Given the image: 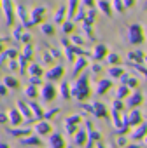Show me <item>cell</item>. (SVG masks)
Segmentation results:
<instances>
[{
  "label": "cell",
  "mask_w": 147,
  "mask_h": 148,
  "mask_svg": "<svg viewBox=\"0 0 147 148\" xmlns=\"http://www.w3.org/2000/svg\"><path fill=\"white\" fill-rule=\"evenodd\" d=\"M58 75H61V66H58V68H54L53 71L47 73V77H49V79H58Z\"/></svg>",
  "instance_id": "7c38bea8"
},
{
  "label": "cell",
  "mask_w": 147,
  "mask_h": 148,
  "mask_svg": "<svg viewBox=\"0 0 147 148\" xmlns=\"http://www.w3.org/2000/svg\"><path fill=\"white\" fill-rule=\"evenodd\" d=\"M7 92V89H6V86H0V96H2V94H6Z\"/></svg>",
  "instance_id": "83f0119b"
},
{
  "label": "cell",
  "mask_w": 147,
  "mask_h": 148,
  "mask_svg": "<svg viewBox=\"0 0 147 148\" xmlns=\"http://www.w3.org/2000/svg\"><path fill=\"white\" fill-rule=\"evenodd\" d=\"M7 117L11 119V122H12L14 125H19V124H21V119H23V117H21V115H19L18 112H16V110H11Z\"/></svg>",
  "instance_id": "8992f818"
},
{
  "label": "cell",
  "mask_w": 147,
  "mask_h": 148,
  "mask_svg": "<svg viewBox=\"0 0 147 148\" xmlns=\"http://www.w3.org/2000/svg\"><path fill=\"white\" fill-rule=\"evenodd\" d=\"M79 132H81V134H77V136H76V141H77V143H83L86 136H84V132H83V131H79Z\"/></svg>",
  "instance_id": "603a6c76"
},
{
  "label": "cell",
  "mask_w": 147,
  "mask_h": 148,
  "mask_svg": "<svg viewBox=\"0 0 147 148\" xmlns=\"http://www.w3.org/2000/svg\"><path fill=\"white\" fill-rule=\"evenodd\" d=\"M140 122V112H131L130 115V124H138Z\"/></svg>",
  "instance_id": "8fae6325"
},
{
  "label": "cell",
  "mask_w": 147,
  "mask_h": 148,
  "mask_svg": "<svg viewBox=\"0 0 147 148\" xmlns=\"http://www.w3.org/2000/svg\"><path fill=\"white\" fill-rule=\"evenodd\" d=\"M35 131L40 132V134H47V132H51V124L49 122H40V124L35 125Z\"/></svg>",
  "instance_id": "277c9868"
},
{
  "label": "cell",
  "mask_w": 147,
  "mask_h": 148,
  "mask_svg": "<svg viewBox=\"0 0 147 148\" xmlns=\"http://www.w3.org/2000/svg\"><path fill=\"white\" fill-rule=\"evenodd\" d=\"M61 96H63V98H68V96H70V92H68V86H67V84L61 86Z\"/></svg>",
  "instance_id": "ac0fdd59"
},
{
  "label": "cell",
  "mask_w": 147,
  "mask_h": 148,
  "mask_svg": "<svg viewBox=\"0 0 147 148\" xmlns=\"http://www.w3.org/2000/svg\"><path fill=\"white\" fill-rule=\"evenodd\" d=\"M107 61H110V63H117V61H119V58H117L116 54H110V56L107 58Z\"/></svg>",
  "instance_id": "cb8c5ba5"
},
{
  "label": "cell",
  "mask_w": 147,
  "mask_h": 148,
  "mask_svg": "<svg viewBox=\"0 0 147 148\" xmlns=\"http://www.w3.org/2000/svg\"><path fill=\"white\" fill-rule=\"evenodd\" d=\"M4 82H6V86H7V87H11V89H16V87L19 86V84H18V80H14L12 77H6V80H4Z\"/></svg>",
  "instance_id": "ba28073f"
},
{
  "label": "cell",
  "mask_w": 147,
  "mask_h": 148,
  "mask_svg": "<svg viewBox=\"0 0 147 148\" xmlns=\"http://www.w3.org/2000/svg\"><path fill=\"white\" fill-rule=\"evenodd\" d=\"M23 145H40V139L39 138H28V139H23Z\"/></svg>",
  "instance_id": "5bb4252c"
},
{
  "label": "cell",
  "mask_w": 147,
  "mask_h": 148,
  "mask_svg": "<svg viewBox=\"0 0 147 148\" xmlns=\"http://www.w3.org/2000/svg\"><path fill=\"white\" fill-rule=\"evenodd\" d=\"M145 143H147V138H145Z\"/></svg>",
  "instance_id": "f546056e"
},
{
  "label": "cell",
  "mask_w": 147,
  "mask_h": 148,
  "mask_svg": "<svg viewBox=\"0 0 147 148\" xmlns=\"http://www.w3.org/2000/svg\"><path fill=\"white\" fill-rule=\"evenodd\" d=\"M109 73H110V75H121V70H117V68H112Z\"/></svg>",
  "instance_id": "d4e9b609"
},
{
  "label": "cell",
  "mask_w": 147,
  "mask_h": 148,
  "mask_svg": "<svg viewBox=\"0 0 147 148\" xmlns=\"http://www.w3.org/2000/svg\"><path fill=\"white\" fill-rule=\"evenodd\" d=\"M42 32L47 33V35H53V33H54V28H53L51 25H44V26H42Z\"/></svg>",
  "instance_id": "9a60e30c"
},
{
  "label": "cell",
  "mask_w": 147,
  "mask_h": 148,
  "mask_svg": "<svg viewBox=\"0 0 147 148\" xmlns=\"http://www.w3.org/2000/svg\"><path fill=\"white\" fill-rule=\"evenodd\" d=\"M72 28H74V26H72L70 23H67V25H63V32H72Z\"/></svg>",
  "instance_id": "484cf974"
},
{
  "label": "cell",
  "mask_w": 147,
  "mask_h": 148,
  "mask_svg": "<svg viewBox=\"0 0 147 148\" xmlns=\"http://www.w3.org/2000/svg\"><path fill=\"white\" fill-rule=\"evenodd\" d=\"M105 54H107V47H105V45H98V47L95 49V52H93V58H95V59H102Z\"/></svg>",
  "instance_id": "52a82bcc"
},
{
  "label": "cell",
  "mask_w": 147,
  "mask_h": 148,
  "mask_svg": "<svg viewBox=\"0 0 147 148\" xmlns=\"http://www.w3.org/2000/svg\"><path fill=\"white\" fill-rule=\"evenodd\" d=\"M54 96H56V89H54L53 86H46V87L42 89V98H44V101H51Z\"/></svg>",
  "instance_id": "6da1fadb"
},
{
  "label": "cell",
  "mask_w": 147,
  "mask_h": 148,
  "mask_svg": "<svg viewBox=\"0 0 147 148\" xmlns=\"http://www.w3.org/2000/svg\"><path fill=\"white\" fill-rule=\"evenodd\" d=\"M100 5H102V11H103V12H107V14H110V9H109V4H105V2H100Z\"/></svg>",
  "instance_id": "7402d4cb"
},
{
  "label": "cell",
  "mask_w": 147,
  "mask_h": 148,
  "mask_svg": "<svg viewBox=\"0 0 147 148\" xmlns=\"http://www.w3.org/2000/svg\"><path fill=\"white\" fill-rule=\"evenodd\" d=\"M30 71L33 73V75H37V77L40 75V73H42V70H40V68H39L37 64H32V66H30Z\"/></svg>",
  "instance_id": "2e32d148"
},
{
  "label": "cell",
  "mask_w": 147,
  "mask_h": 148,
  "mask_svg": "<svg viewBox=\"0 0 147 148\" xmlns=\"http://www.w3.org/2000/svg\"><path fill=\"white\" fill-rule=\"evenodd\" d=\"M9 119H7V115H4V113H0V124H6Z\"/></svg>",
  "instance_id": "4316f807"
},
{
  "label": "cell",
  "mask_w": 147,
  "mask_h": 148,
  "mask_svg": "<svg viewBox=\"0 0 147 148\" xmlns=\"http://www.w3.org/2000/svg\"><path fill=\"white\" fill-rule=\"evenodd\" d=\"M140 101H142V94H140V92H137V96H131V98H130L128 105H130V106H135V105H137V103H140Z\"/></svg>",
  "instance_id": "9c48e42d"
},
{
  "label": "cell",
  "mask_w": 147,
  "mask_h": 148,
  "mask_svg": "<svg viewBox=\"0 0 147 148\" xmlns=\"http://www.w3.org/2000/svg\"><path fill=\"white\" fill-rule=\"evenodd\" d=\"M11 134H14V136H19V134H30V129H25V131H11Z\"/></svg>",
  "instance_id": "44dd1931"
},
{
  "label": "cell",
  "mask_w": 147,
  "mask_h": 148,
  "mask_svg": "<svg viewBox=\"0 0 147 148\" xmlns=\"http://www.w3.org/2000/svg\"><path fill=\"white\" fill-rule=\"evenodd\" d=\"M145 131H147V124H144L142 127H138V129H137V132L133 134V138H140V136H144V134H145Z\"/></svg>",
  "instance_id": "4fadbf2b"
},
{
  "label": "cell",
  "mask_w": 147,
  "mask_h": 148,
  "mask_svg": "<svg viewBox=\"0 0 147 148\" xmlns=\"http://www.w3.org/2000/svg\"><path fill=\"white\" fill-rule=\"evenodd\" d=\"M130 35H131V42H140L142 37H140V26H131L130 28Z\"/></svg>",
  "instance_id": "3957f363"
},
{
  "label": "cell",
  "mask_w": 147,
  "mask_h": 148,
  "mask_svg": "<svg viewBox=\"0 0 147 148\" xmlns=\"http://www.w3.org/2000/svg\"><path fill=\"white\" fill-rule=\"evenodd\" d=\"M126 94H128V87H124V86H123V87H119L117 96H119V98H123V96H126Z\"/></svg>",
  "instance_id": "d6986e66"
},
{
  "label": "cell",
  "mask_w": 147,
  "mask_h": 148,
  "mask_svg": "<svg viewBox=\"0 0 147 148\" xmlns=\"http://www.w3.org/2000/svg\"><path fill=\"white\" fill-rule=\"evenodd\" d=\"M49 145H51L53 148H65V145H63V141H61V136H60V134H53V136H51V139H49Z\"/></svg>",
  "instance_id": "7a4b0ae2"
},
{
  "label": "cell",
  "mask_w": 147,
  "mask_h": 148,
  "mask_svg": "<svg viewBox=\"0 0 147 148\" xmlns=\"http://www.w3.org/2000/svg\"><path fill=\"white\" fill-rule=\"evenodd\" d=\"M44 7H39V9H35L33 12H32V21L33 23H40L42 21V16H44Z\"/></svg>",
  "instance_id": "5b68a950"
},
{
  "label": "cell",
  "mask_w": 147,
  "mask_h": 148,
  "mask_svg": "<svg viewBox=\"0 0 147 148\" xmlns=\"http://www.w3.org/2000/svg\"><path fill=\"white\" fill-rule=\"evenodd\" d=\"M109 87H110V82H109V80H102L100 86H98V94L105 92V89H109Z\"/></svg>",
  "instance_id": "30bf717a"
},
{
  "label": "cell",
  "mask_w": 147,
  "mask_h": 148,
  "mask_svg": "<svg viewBox=\"0 0 147 148\" xmlns=\"http://www.w3.org/2000/svg\"><path fill=\"white\" fill-rule=\"evenodd\" d=\"M26 94L33 98V96H37V89H35V87H28V89H26Z\"/></svg>",
  "instance_id": "ffe728a7"
},
{
  "label": "cell",
  "mask_w": 147,
  "mask_h": 148,
  "mask_svg": "<svg viewBox=\"0 0 147 148\" xmlns=\"http://www.w3.org/2000/svg\"><path fill=\"white\" fill-rule=\"evenodd\" d=\"M84 63H86L84 59H79V61H77V64H76V70H74V75H76V73H77L81 68H84Z\"/></svg>",
  "instance_id": "e0dca14e"
},
{
  "label": "cell",
  "mask_w": 147,
  "mask_h": 148,
  "mask_svg": "<svg viewBox=\"0 0 147 148\" xmlns=\"http://www.w3.org/2000/svg\"><path fill=\"white\" fill-rule=\"evenodd\" d=\"M0 148H9V145H6V143H0Z\"/></svg>",
  "instance_id": "f1b7e54d"
}]
</instances>
